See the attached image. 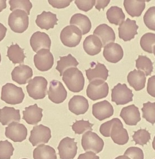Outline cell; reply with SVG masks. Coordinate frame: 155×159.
Masks as SVG:
<instances>
[{
	"mask_svg": "<svg viewBox=\"0 0 155 159\" xmlns=\"http://www.w3.org/2000/svg\"><path fill=\"white\" fill-rule=\"evenodd\" d=\"M132 91L125 84H118L111 90V100L116 105H125L133 101Z\"/></svg>",
	"mask_w": 155,
	"mask_h": 159,
	"instance_id": "9",
	"label": "cell"
},
{
	"mask_svg": "<svg viewBox=\"0 0 155 159\" xmlns=\"http://www.w3.org/2000/svg\"><path fill=\"white\" fill-rule=\"evenodd\" d=\"M58 148L60 159H73L77 153V142L67 137L61 141Z\"/></svg>",
	"mask_w": 155,
	"mask_h": 159,
	"instance_id": "11",
	"label": "cell"
},
{
	"mask_svg": "<svg viewBox=\"0 0 155 159\" xmlns=\"http://www.w3.org/2000/svg\"><path fill=\"white\" fill-rule=\"evenodd\" d=\"M1 53H0V63H1Z\"/></svg>",
	"mask_w": 155,
	"mask_h": 159,
	"instance_id": "54",
	"label": "cell"
},
{
	"mask_svg": "<svg viewBox=\"0 0 155 159\" xmlns=\"http://www.w3.org/2000/svg\"><path fill=\"white\" fill-rule=\"evenodd\" d=\"M124 155L130 157L132 159H144L143 151L137 147H130L125 152Z\"/></svg>",
	"mask_w": 155,
	"mask_h": 159,
	"instance_id": "43",
	"label": "cell"
},
{
	"mask_svg": "<svg viewBox=\"0 0 155 159\" xmlns=\"http://www.w3.org/2000/svg\"><path fill=\"white\" fill-rule=\"evenodd\" d=\"M75 3L77 6L78 8L82 11L87 12L91 10L95 6L96 1L91 0V1H81L76 0L75 1Z\"/></svg>",
	"mask_w": 155,
	"mask_h": 159,
	"instance_id": "44",
	"label": "cell"
},
{
	"mask_svg": "<svg viewBox=\"0 0 155 159\" xmlns=\"http://www.w3.org/2000/svg\"><path fill=\"white\" fill-rule=\"evenodd\" d=\"M77 159H100V157L92 151H88L86 153L80 154Z\"/></svg>",
	"mask_w": 155,
	"mask_h": 159,
	"instance_id": "47",
	"label": "cell"
},
{
	"mask_svg": "<svg viewBox=\"0 0 155 159\" xmlns=\"http://www.w3.org/2000/svg\"><path fill=\"white\" fill-rule=\"evenodd\" d=\"M82 33L76 26L68 25L61 32L60 39L63 45L68 47H75L81 42Z\"/></svg>",
	"mask_w": 155,
	"mask_h": 159,
	"instance_id": "6",
	"label": "cell"
},
{
	"mask_svg": "<svg viewBox=\"0 0 155 159\" xmlns=\"http://www.w3.org/2000/svg\"><path fill=\"white\" fill-rule=\"evenodd\" d=\"M89 109V103L86 98L81 95H75L70 100L69 109L75 115L86 113Z\"/></svg>",
	"mask_w": 155,
	"mask_h": 159,
	"instance_id": "23",
	"label": "cell"
},
{
	"mask_svg": "<svg viewBox=\"0 0 155 159\" xmlns=\"http://www.w3.org/2000/svg\"><path fill=\"white\" fill-rule=\"evenodd\" d=\"M109 85L103 80H97L89 83L87 89V95L96 101L107 97L109 94Z\"/></svg>",
	"mask_w": 155,
	"mask_h": 159,
	"instance_id": "8",
	"label": "cell"
},
{
	"mask_svg": "<svg viewBox=\"0 0 155 159\" xmlns=\"http://www.w3.org/2000/svg\"><path fill=\"white\" fill-rule=\"evenodd\" d=\"M48 95L51 102L55 104H60L66 100L68 93L62 83L54 80L50 83Z\"/></svg>",
	"mask_w": 155,
	"mask_h": 159,
	"instance_id": "14",
	"label": "cell"
},
{
	"mask_svg": "<svg viewBox=\"0 0 155 159\" xmlns=\"http://www.w3.org/2000/svg\"><path fill=\"white\" fill-rule=\"evenodd\" d=\"M102 47L103 45L101 40L95 35H90L84 40V49L90 56H95L100 53Z\"/></svg>",
	"mask_w": 155,
	"mask_h": 159,
	"instance_id": "28",
	"label": "cell"
},
{
	"mask_svg": "<svg viewBox=\"0 0 155 159\" xmlns=\"http://www.w3.org/2000/svg\"><path fill=\"white\" fill-rule=\"evenodd\" d=\"M30 44L35 52H38L42 49L49 51L51 46V40L48 34L43 32L37 31L31 38Z\"/></svg>",
	"mask_w": 155,
	"mask_h": 159,
	"instance_id": "16",
	"label": "cell"
},
{
	"mask_svg": "<svg viewBox=\"0 0 155 159\" xmlns=\"http://www.w3.org/2000/svg\"><path fill=\"white\" fill-rule=\"evenodd\" d=\"M115 159H130V157H128V156H125V155H121V156H119L117 157Z\"/></svg>",
	"mask_w": 155,
	"mask_h": 159,
	"instance_id": "51",
	"label": "cell"
},
{
	"mask_svg": "<svg viewBox=\"0 0 155 159\" xmlns=\"http://www.w3.org/2000/svg\"><path fill=\"white\" fill-rule=\"evenodd\" d=\"M43 109L39 108L37 104L31 105L23 111V119L31 125H36L41 121L43 116Z\"/></svg>",
	"mask_w": 155,
	"mask_h": 159,
	"instance_id": "24",
	"label": "cell"
},
{
	"mask_svg": "<svg viewBox=\"0 0 155 159\" xmlns=\"http://www.w3.org/2000/svg\"><path fill=\"white\" fill-rule=\"evenodd\" d=\"M49 3L54 8L63 9L69 6L72 2V0H49Z\"/></svg>",
	"mask_w": 155,
	"mask_h": 159,
	"instance_id": "45",
	"label": "cell"
},
{
	"mask_svg": "<svg viewBox=\"0 0 155 159\" xmlns=\"http://www.w3.org/2000/svg\"><path fill=\"white\" fill-rule=\"evenodd\" d=\"M10 10L13 11L16 9L23 10L28 15L32 8V3L29 0H10L9 1Z\"/></svg>",
	"mask_w": 155,
	"mask_h": 159,
	"instance_id": "38",
	"label": "cell"
},
{
	"mask_svg": "<svg viewBox=\"0 0 155 159\" xmlns=\"http://www.w3.org/2000/svg\"><path fill=\"white\" fill-rule=\"evenodd\" d=\"M70 25L76 26L81 30L82 35L88 33L91 28L92 24L88 17L82 14H76L72 16L70 21Z\"/></svg>",
	"mask_w": 155,
	"mask_h": 159,
	"instance_id": "30",
	"label": "cell"
},
{
	"mask_svg": "<svg viewBox=\"0 0 155 159\" xmlns=\"http://www.w3.org/2000/svg\"><path fill=\"white\" fill-rule=\"evenodd\" d=\"M82 146L86 152L92 151L98 153L103 150L104 142L97 134L92 131H88L82 136Z\"/></svg>",
	"mask_w": 155,
	"mask_h": 159,
	"instance_id": "7",
	"label": "cell"
},
{
	"mask_svg": "<svg viewBox=\"0 0 155 159\" xmlns=\"http://www.w3.org/2000/svg\"><path fill=\"white\" fill-rule=\"evenodd\" d=\"M33 75V70L28 66L20 65L15 67L12 71V80L20 85L29 83Z\"/></svg>",
	"mask_w": 155,
	"mask_h": 159,
	"instance_id": "19",
	"label": "cell"
},
{
	"mask_svg": "<svg viewBox=\"0 0 155 159\" xmlns=\"http://www.w3.org/2000/svg\"><path fill=\"white\" fill-rule=\"evenodd\" d=\"M153 53H154V55H155V45L153 46Z\"/></svg>",
	"mask_w": 155,
	"mask_h": 159,
	"instance_id": "53",
	"label": "cell"
},
{
	"mask_svg": "<svg viewBox=\"0 0 155 159\" xmlns=\"http://www.w3.org/2000/svg\"><path fill=\"white\" fill-rule=\"evenodd\" d=\"M14 148L7 140L0 141V159H10L13 155Z\"/></svg>",
	"mask_w": 155,
	"mask_h": 159,
	"instance_id": "40",
	"label": "cell"
},
{
	"mask_svg": "<svg viewBox=\"0 0 155 159\" xmlns=\"http://www.w3.org/2000/svg\"><path fill=\"white\" fill-rule=\"evenodd\" d=\"M136 67L138 70L143 71L146 76L151 75L153 70V63L149 58L139 55L138 59L135 61Z\"/></svg>",
	"mask_w": 155,
	"mask_h": 159,
	"instance_id": "35",
	"label": "cell"
},
{
	"mask_svg": "<svg viewBox=\"0 0 155 159\" xmlns=\"http://www.w3.org/2000/svg\"><path fill=\"white\" fill-rule=\"evenodd\" d=\"M93 35L97 36L101 40L104 47L107 44L115 42L116 39L114 30L106 24L98 26L93 31Z\"/></svg>",
	"mask_w": 155,
	"mask_h": 159,
	"instance_id": "22",
	"label": "cell"
},
{
	"mask_svg": "<svg viewBox=\"0 0 155 159\" xmlns=\"http://www.w3.org/2000/svg\"><path fill=\"white\" fill-rule=\"evenodd\" d=\"M7 56L14 64L23 63L26 58V56L24 53V49L21 48L17 44L9 47L7 49Z\"/></svg>",
	"mask_w": 155,
	"mask_h": 159,
	"instance_id": "34",
	"label": "cell"
},
{
	"mask_svg": "<svg viewBox=\"0 0 155 159\" xmlns=\"http://www.w3.org/2000/svg\"><path fill=\"white\" fill-rule=\"evenodd\" d=\"M51 138V129L42 125H35L31 132L29 140L33 146L48 143Z\"/></svg>",
	"mask_w": 155,
	"mask_h": 159,
	"instance_id": "10",
	"label": "cell"
},
{
	"mask_svg": "<svg viewBox=\"0 0 155 159\" xmlns=\"http://www.w3.org/2000/svg\"><path fill=\"white\" fill-rule=\"evenodd\" d=\"M79 65V62L72 54H69L67 56L60 57V60L57 62L56 69L60 74L61 76H63L64 72L70 68L77 67Z\"/></svg>",
	"mask_w": 155,
	"mask_h": 159,
	"instance_id": "33",
	"label": "cell"
},
{
	"mask_svg": "<svg viewBox=\"0 0 155 159\" xmlns=\"http://www.w3.org/2000/svg\"><path fill=\"white\" fill-rule=\"evenodd\" d=\"M93 125L89 122L88 120H77L72 125V129L75 133L78 134H81L88 131L92 130Z\"/></svg>",
	"mask_w": 155,
	"mask_h": 159,
	"instance_id": "41",
	"label": "cell"
},
{
	"mask_svg": "<svg viewBox=\"0 0 155 159\" xmlns=\"http://www.w3.org/2000/svg\"><path fill=\"white\" fill-rule=\"evenodd\" d=\"M63 80L70 91L79 93L83 90L85 84L83 75L77 67L70 68L64 72Z\"/></svg>",
	"mask_w": 155,
	"mask_h": 159,
	"instance_id": "2",
	"label": "cell"
},
{
	"mask_svg": "<svg viewBox=\"0 0 155 159\" xmlns=\"http://www.w3.org/2000/svg\"><path fill=\"white\" fill-rule=\"evenodd\" d=\"M107 19L110 23L116 25H120L124 22L125 15L123 10L118 6H112L106 12Z\"/></svg>",
	"mask_w": 155,
	"mask_h": 159,
	"instance_id": "32",
	"label": "cell"
},
{
	"mask_svg": "<svg viewBox=\"0 0 155 159\" xmlns=\"http://www.w3.org/2000/svg\"><path fill=\"white\" fill-rule=\"evenodd\" d=\"M143 20L148 28L155 31V6L148 9L144 15Z\"/></svg>",
	"mask_w": 155,
	"mask_h": 159,
	"instance_id": "42",
	"label": "cell"
},
{
	"mask_svg": "<svg viewBox=\"0 0 155 159\" xmlns=\"http://www.w3.org/2000/svg\"></svg>",
	"mask_w": 155,
	"mask_h": 159,
	"instance_id": "55",
	"label": "cell"
},
{
	"mask_svg": "<svg viewBox=\"0 0 155 159\" xmlns=\"http://www.w3.org/2000/svg\"><path fill=\"white\" fill-rule=\"evenodd\" d=\"M91 67L86 70L87 77L89 82L97 80L106 81L109 76V71L106 66L100 63L92 62Z\"/></svg>",
	"mask_w": 155,
	"mask_h": 159,
	"instance_id": "17",
	"label": "cell"
},
{
	"mask_svg": "<svg viewBox=\"0 0 155 159\" xmlns=\"http://www.w3.org/2000/svg\"><path fill=\"white\" fill-rule=\"evenodd\" d=\"M142 111L143 112V118L147 122L154 125L155 123V102H148L146 103H144Z\"/></svg>",
	"mask_w": 155,
	"mask_h": 159,
	"instance_id": "37",
	"label": "cell"
},
{
	"mask_svg": "<svg viewBox=\"0 0 155 159\" xmlns=\"http://www.w3.org/2000/svg\"><path fill=\"white\" fill-rule=\"evenodd\" d=\"M6 0H0V12L4 9H6Z\"/></svg>",
	"mask_w": 155,
	"mask_h": 159,
	"instance_id": "50",
	"label": "cell"
},
{
	"mask_svg": "<svg viewBox=\"0 0 155 159\" xmlns=\"http://www.w3.org/2000/svg\"><path fill=\"white\" fill-rule=\"evenodd\" d=\"M140 45L142 48L149 53H153L152 47L155 45V34L147 33L141 37Z\"/></svg>",
	"mask_w": 155,
	"mask_h": 159,
	"instance_id": "36",
	"label": "cell"
},
{
	"mask_svg": "<svg viewBox=\"0 0 155 159\" xmlns=\"http://www.w3.org/2000/svg\"><path fill=\"white\" fill-rule=\"evenodd\" d=\"M48 82L47 80L42 76L35 77L31 80L26 86V90L29 97L33 99H42L47 94Z\"/></svg>",
	"mask_w": 155,
	"mask_h": 159,
	"instance_id": "5",
	"label": "cell"
},
{
	"mask_svg": "<svg viewBox=\"0 0 155 159\" xmlns=\"http://www.w3.org/2000/svg\"><path fill=\"white\" fill-rule=\"evenodd\" d=\"M100 132L105 137H111L114 142L118 145H125L129 141L128 132L124 128L120 120L117 118H113L101 125Z\"/></svg>",
	"mask_w": 155,
	"mask_h": 159,
	"instance_id": "1",
	"label": "cell"
},
{
	"mask_svg": "<svg viewBox=\"0 0 155 159\" xmlns=\"http://www.w3.org/2000/svg\"><path fill=\"white\" fill-rule=\"evenodd\" d=\"M25 94L21 88L7 83L2 88L1 99L3 102L11 105H16L23 102Z\"/></svg>",
	"mask_w": 155,
	"mask_h": 159,
	"instance_id": "3",
	"label": "cell"
},
{
	"mask_svg": "<svg viewBox=\"0 0 155 159\" xmlns=\"http://www.w3.org/2000/svg\"><path fill=\"white\" fill-rule=\"evenodd\" d=\"M152 147H153V148L154 149V150H155V136L154 137V139H153V142H152Z\"/></svg>",
	"mask_w": 155,
	"mask_h": 159,
	"instance_id": "52",
	"label": "cell"
},
{
	"mask_svg": "<svg viewBox=\"0 0 155 159\" xmlns=\"http://www.w3.org/2000/svg\"><path fill=\"white\" fill-rule=\"evenodd\" d=\"M138 28L135 20L128 18L118 28L119 37L125 42L130 41L134 38L135 35L138 34Z\"/></svg>",
	"mask_w": 155,
	"mask_h": 159,
	"instance_id": "15",
	"label": "cell"
},
{
	"mask_svg": "<svg viewBox=\"0 0 155 159\" xmlns=\"http://www.w3.org/2000/svg\"><path fill=\"white\" fill-rule=\"evenodd\" d=\"M147 91L151 96L155 98V75L149 77L148 80Z\"/></svg>",
	"mask_w": 155,
	"mask_h": 159,
	"instance_id": "46",
	"label": "cell"
},
{
	"mask_svg": "<svg viewBox=\"0 0 155 159\" xmlns=\"http://www.w3.org/2000/svg\"><path fill=\"white\" fill-rule=\"evenodd\" d=\"M21 119L20 111L12 107H5L0 109V123L3 125L13 122H19Z\"/></svg>",
	"mask_w": 155,
	"mask_h": 159,
	"instance_id": "25",
	"label": "cell"
},
{
	"mask_svg": "<svg viewBox=\"0 0 155 159\" xmlns=\"http://www.w3.org/2000/svg\"><path fill=\"white\" fill-rule=\"evenodd\" d=\"M133 139L136 145L144 146L146 145L151 139V134L146 129H140L134 132L133 136Z\"/></svg>",
	"mask_w": 155,
	"mask_h": 159,
	"instance_id": "39",
	"label": "cell"
},
{
	"mask_svg": "<svg viewBox=\"0 0 155 159\" xmlns=\"http://www.w3.org/2000/svg\"><path fill=\"white\" fill-rule=\"evenodd\" d=\"M124 6L127 13L132 17L140 16L146 7L145 1L125 0Z\"/></svg>",
	"mask_w": 155,
	"mask_h": 159,
	"instance_id": "29",
	"label": "cell"
},
{
	"mask_svg": "<svg viewBox=\"0 0 155 159\" xmlns=\"http://www.w3.org/2000/svg\"><path fill=\"white\" fill-rule=\"evenodd\" d=\"M34 159H57L56 151L49 145H40L33 151Z\"/></svg>",
	"mask_w": 155,
	"mask_h": 159,
	"instance_id": "31",
	"label": "cell"
},
{
	"mask_svg": "<svg viewBox=\"0 0 155 159\" xmlns=\"http://www.w3.org/2000/svg\"><path fill=\"white\" fill-rule=\"evenodd\" d=\"M35 67L40 71H47L52 67L54 63L53 55L48 49H42L34 56Z\"/></svg>",
	"mask_w": 155,
	"mask_h": 159,
	"instance_id": "12",
	"label": "cell"
},
{
	"mask_svg": "<svg viewBox=\"0 0 155 159\" xmlns=\"http://www.w3.org/2000/svg\"><path fill=\"white\" fill-rule=\"evenodd\" d=\"M103 54L108 62L116 63L123 58V49L118 43H110L104 47Z\"/></svg>",
	"mask_w": 155,
	"mask_h": 159,
	"instance_id": "20",
	"label": "cell"
},
{
	"mask_svg": "<svg viewBox=\"0 0 155 159\" xmlns=\"http://www.w3.org/2000/svg\"><path fill=\"white\" fill-rule=\"evenodd\" d=\"M7 28L2 24L0 23V42L2 41L6 36Z\"/></svg>",
	"mask_w": 155,
	"mask_h": 159,
	"instance_id": "49",
	"label": "cell"
},
{
	"mask_svg": "<svg viewBox=\"0 0 155 159\" xmlns=\"http://www.w3.org/2000/svg\"><path fill=\"white\" fill-rule=\"evenodd\" d=\"M8 24L12 30L17 33H22L29 26V17L26 12L16 10L9 15Z\"/></svg>",
	"mask_w": 155,
	"mask_h": 159,
	"instance_id": "4",
	"label": "cell"
},
{
	"mask_svg": "<svg viewBox=\"0 0 155 159\" xmlns=\"http://www.w3.org/2000/svg\"><path fill=\"white\" fill-rule=\"evenodd\" d=\"M127 80L130 86L135 91H140L145 87L146 76L143 71L134 70L129 72Z\"/></svg>",
	"mask_w": 155,
	"mask_h": 159,
	"instance_id": "27",
	"label": "cell"
},
{
	"mask_svg": "<svg viewBox=\"0 0 155 159\" xmlns=\"http://www.w3.org/2000/svg\"><path fill=\"white\" fill-rule=\"evenodd\" d=\"M58 19L57 15L52 13L51 12L43 11L40 15H38L35 20L37 25L42 29L49 30L54 28L58 24Z\"/></svg>",
	"mask_w": 155,
	"mask_h": 159,
	"instance_id": "26",
	"label": "cell"
},
{
	"mask_svg": "<svg viewBox=\"0 0 155 159\" xmlns=\"http://www.w3.org/2000/svg\"><path fill=\"white\" fill-rule=\"evenodd\" d=\"M5 129V136L13 142H21L26 139L28 130L23 124L18 122L12 123Z\"/></svg>",
	"mask_w": 155,
	"mask_h": 159,
	"instance_id": "13",
	"label": "cell"
},
{
	"mask_svg": "<svg viewBox=\"0 0 155 159\" xmlns=\"http://www.w3.org/2000/svg\"><path fill=\"white\" fill-rule=\"evenodd\" d=\"M114 108L107 100L95 103L92 107V114L99 120L109 118L114 114Z\"/></svg>",
	"mask_w": 155,
	"mask_h": 159,
	"instance_id": "18",
	"label": "cell"
},
{
	"mask_svg": "<svg viewBox=\"0 0 155 159\" xmlns=\"http://www.w3.org/2000/svg\"><path fill=\"white\" fill-rule=\"evenodd\" d=\"M110 1L107 0V1H96V5H95V7L98 10L100 11L101 9H105L110 3Z\"/></svg>",
	"mask_w": 155,
	"mask_h": 159,
	"instance_id": "48",
	"label": "cell"
},
{
	"mask_svg": "<svg viewBox=\"0 0 155 159\" xmlns=\"http://www.w3.org/2000/svg\"><path fill=\"white\" fill-rule=\"evenodd\" d=\"M120 116L125 124L129 125H137L141 119L139 109L134 104L123 108Z\"/></svg>",
	"mask_w": 155,
	"mask_h": 159,
	"instance_id": "21",
	"label": "cell"
}]
</instances>
